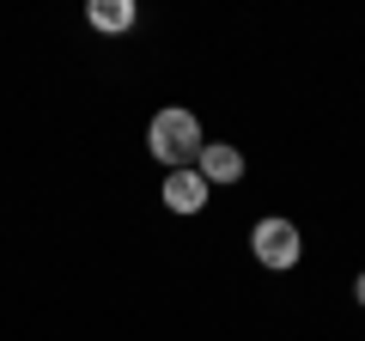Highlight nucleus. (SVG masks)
<instances>
[{"label": "nucleus", "mask_w": 365, "mask_h": 341, "mask_svg": "<svg viewBox=\"0 0 365 341\" xmlns=\"http://www.w3.org/2000/svg\"><path fill=\"white\" fill-rule=\"evenodd\" d=\"M201 146H207V134H201V122H195V110H158L153 122H146V153L158 158L165 170H189L201 158Z\"/></svg>", "instance_id": "nucleus-1"}, {"label": "nucleus", "mask_w": 365, "mask_h": 341, "mask_svg": "<svg viewBox=\"0 0 365 341\" xmlns=\"http://www.w3.org/2000/svg\"><path fill=\"white\" fill-rule=\"evenodd\" d=\"M250 250H256V263L274 268V275H287V268L304 263V232L292 220H280V213H268V220L250 225Z\"/></svg>", "instance_id": "nucleus-2"}, {"label": "nucleus", "mask_w": 365, "mask_h": 341, "mask_svg": "<svg viewBox=\"0 0 365 341\" xmlns=\"http://www.w3.org/2000/svg\"><path fill=\"white\" fill-rule=\"evenodd\" d=\"M158 195H165V208H170V213H201V208H207V195H213V189H207V177H201V170L189 165V170H170Z\"/></svg>", "instance_id": "nucleus-3"}, {"label": "nucleus", "mask_w": 365, "mask_h": 341, "mask_svg": "<svg viewBox=\"0 0 365 341\" xmlns=\"http://www.w3.org/2000/svg\"><path fill=\"white\" fill-rule=\"evenodd\" d=\"M195 170L207 177V189L213 183H237V177H244V153L225 146V141H207V146H201V158H195Z\"/></svg>", "instance_id": "nucleus-4"}, {"label": "nucleus", "mask_w": 365, "mask_h": 341, "mask_svg": "<svg viewBox=\"0 0 365 341\" xmlns=\"http://www.w3.org/2000/svg\"><path fill=\"white\" fill-rule=\"evenodd\" d=\"M86 19H91V31H104V37H122V31H134V0H91L86 6Z\"/></svg>", "instance_id": "nucleus-5"}, {"label": "nucleus", "mask_w": 365, "mask_h": 341, "mask_svg": "<svg viewBox=\"0 0 365 341\" xmlns=\"http://www.w3.org/2000/svg\"><path fill=\"white\" fill-rule=\"evenodd\" d=\"M353 299H359V305H365V275H359V280H353Z\"/></svg>", "instance_id": "nucleus-6"}]
</instances>
